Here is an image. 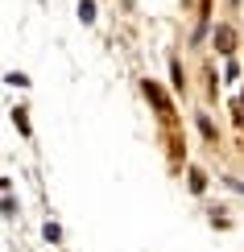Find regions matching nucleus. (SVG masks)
Masks as SVG:
<instances>
[{"label":"nucleus","mask_w":244,"mask_h":252,"mask_svg":"<svg viewBox=\"0 0 244 252\" xmlns=\"http://www.w3.org/2000/svg\"><path fill=\"white\" fill-rule=\"evenodd\" d=\"M228 186H232V190H244V182H236V178H228Z\"/></svg>","instance_id":"nucleus-3"},{"label":"nucleus","mask_w":244,"mask_h":252,"mask_svg":"<svg viewBox=\"0 0 244 252\" xmlns=\"http://www.w3.org/2000/svg\"><path fill=\"white\" fill-rule=\"evenodd\" d=\"M46 240H50V244H58V240H62V232H58L54 223H46Z\"/></svg>","instance_id":"nucleus-2"},{"label":"nucleus","mask_w":244,"mask_h":252,"mask_svg":"<svg viewBox=\"0 0 244 252\" xmlns=\"http://www.w3.org/2000/svg\"><path fill=\"white\" fill-rule=\"evenodd\" d=\"M79 17L87 21V25H91V21H95V8H91V0H83V4H79Z\"/></svg>","instance_id":"nucleus-1"}]
</instances>
